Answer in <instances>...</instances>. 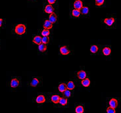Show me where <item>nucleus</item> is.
<instances>
[{"label": "nucleus", "instance_id": "obj_15", "mask_svg": "<svg viewBox=\"0 0 121 113\" xmlns=\"http://www.w3.org/2000/svg\"><path fill=\"white\" fill-rule=\"evenodd\" d=\"M51 99H52V101L54 104H58L59 101V99H60V96L59 95L55 94V95H52Z\"/></svg>", "mask_w": 121, "mask_h": 113}, {"label": "nucleus", "instance_id": "obj_8", "mask_svg": "<svg viewBox=\"0 0 121 113\" xmlns=\"http://www.w3.org/2000/svg\"><path fill=\"white\" fill-rule=\"evenodd\" d=\"M43 29H48V30H50L53 28V23L52 22H50L48 20H45L43 25Z\"/></svg>", "mask_w": 121, "mask_h": 113}, {"label": "nucleus", "instance_id": "obj_30", "mask_svg": "<svg viewBox=\"0 0 121 113\" xmlns=\"http://www.w3.org/2000/svg\"><path fill=\"white\" fill-rule=\"evenodd\" d=\"M57 0H48V2L49 4H51V5H53L54 4L55 2H56Z\"/></svg>", "mask_w": 121, "mask_h": 113}, {"label": "nucleus", "instance_id": "obj_31", "mask_svg": "<svg viewBox=\"0 0 121 113\" xmlns=\"http://www.w3.org/2000/svg\"><path fill=\"white\" fill-rule=\"evenodd\" d=\"M3 19H0V27H1V26L3 25Z\"/></svg>", "mask_w": 121, "mask_h": 113}, {"label": "nucleus", "instance_id": "obj_22", "mask_svg": "<svg viewBox=\"0 0 121 113\" xmlns=\"http://www.w3.org/2000/svg\"><path fill=\"white\" fill-rule=\"evenodd\" d=\"M84 111V108L82 105H78L75 108V112L76 113H83Z\"/></svg>", "mask_w": 121, "mask_h": 113}, {"label": "nucleus", "instance_id": "obj_4", "mask_svg": "<svg viewBox=\"0 0 121 113\" xmlns=\"http://www.w3.org/2000/svg\"><path fill=\"white\" fill-rule=\"evenodd\" d=\"M76 76H77V78H78V79L82 80L84 79V78H86V76H87V74L86 72V71H84V70H81L77 72V74H76Z\"/></svg>", "mask_w": 121, "mask_h": 113}, {"label": "nucleus", "instance_id": "obj_19", "mask_svg": "<svg viewBox=\"0 0 121 113\" xmlns=\"http://www.w3.org/2000/svg\"><path fill=\"white\" fill-rule=\"evenodd\" d=\"M67 89V85L65 83H60V84L59 85V86H58V90L60 93H63Z\"/></svg>", "mask_w": 121, "mask_h": 113}, {"label": "nucleus", "instance_id": "obj_18", "mask_svg": "<svg viewBox=\"0 0 121 113\" xmlns=\"http://www.w3.org/2000/svg\"><path fill=\"white\" fill-rule=\"evenodd\" d=\"M47 49H48V47L45 43H41L38 45V50L40 52H45V51H46Z\"/></svg>", "mask_w": 121, "mask_h": 113}, {"label": "nucleus", "instance_id": "obj_25", "mask_svg": "<svg viewBox=\"0 0 121 113\" xmlns=\"http://www.w3.org/2000/svg\"><path fill=\"white\" fill-rule=\"evenodd\" d=\"M80 11H81V13H82V15H88V13H89V8H88V7H82V9H80Z\"/></svg>", "mask_w": 121, "mask_h": 113}, {"label": "nucleus", "instance_id": "obj_6", "mask_svg": "<svg viewBox=\"0 0 121 113\" xmlns=\"http://www.w3.org/2000/svg\"><path fill=\"white\" fill-rule=\"evenodd\" d=\"M44 11L48 14H52L53 13H54V7L52 6L51 4H48L47 5H45L44 8Z\"/></svg>", "mask_w": 121, "mask_h": 113}, {"label": "nucleus", "instance_id": "obj_11", "mask_svg": "<svg viewBox=\"0 0 121 113\" xmlns=\"http://www.w3.org/2000/svg\"><path fill=\"white\" fill-rule=\"evenodd\" d=\"M45 96L43 95H38L36 97V102L37 103H38V104H42L43 103H45Z\"/></svg>", "mask_w": 121, "mask_h": 113}, {"label": "nucleus", "instance_id": "obj_1", "mask_svg": "<svg viewBox=\"0 0 121 113\" xmlns=\"http://www.w3.org/2000/svg\"><path fill=\"white\" fill-rule=\"evenodd\" d=\"M26 30V27L23 24L17 25L15 28V32L19 36L25 34Z\"/></svg>", "mask_w": 121, "mask_h": 113}, {"label": "nucleus", "instance_id": "obj_7", "mask_svg": "<svg viewBox=\"0 0 121 113\" xmlns=\"http://www.w3.org/2000/svg\"><path fill=\"white\" fill-rule=\"evenodd\" d=\"M109 104L110 107H112V108H117L118 107V102L117 101V99H116L115 98H112L109 101Z\"/></svg>", "mask_w": 121, "mask_h": 113}, {"label": "nucleus", "instance_id": "obj_10", "mask_svg": "<svg viewBox=\"0 0 121 113\" xmlns=\"http://www.w3.org/2000/svg\"><path fill=\"white\" fill-rule=\"evenodd\" d=\"M49 21L50 22H52L53 24L55 23L57 21V15L55 13H53L52 14H49Z\"/></svg>", "mask_w": 121, "mask_h": 113}, {"label": "nucleus", "instance_id": "obj_2", "mask_svg": "<svg viewBox=\"0 0 121 113\" xmlns=\"http://www.w3.org/2000/svg\"><path fill=\"white\" fill-rule=\"evenodd\" d=\"M115 18H113V17H109V18H106L104 19V23L107 26H111L114 23H115Z\"/></svg>", "mask_w": 121, "mask_h": 113}, {"label": "nucleus", "instance_id": "obj_23", "mask_svg": "<svg viewBox=\"0 0 121 113\" xmlns=\"http://www.w3.org/2000/svg\"><path fill=\"white\" fill-rule=\"evenodd\" d=\"M62 93H63V95L65 97H70L71 96V90H70L69 89H67Z\"/></svg>", "mask_w": 121, "mask_h": 113}, {"label": "nucleus", "instance_id": "obj_17", "mask_svg": "<svg viewBox=\"0 0 121 113\" xmlns=\"http://www.w3.org/2000/svg\"><path fill=\"white\" fill-rule=\"evenodd\" d=\"M72 15L74 17H76V18H78L80 16V14H81V11H80V10H79V9H74L72 11Z\"/></svg>", "mask_w": 121, "mask_h": 113}, {"label": "nucleus", "instance_id": "obj_3", "mask_svg": "<svg viewBox=\"0 0 121 113\" xmlns=\"http://www.w3.org/2000/svg\"><path fill=\"white\" fill-rule=\"evenodd\" d=\"M59 51H60V53L61 55H69L70 51L69 49L67 47V46H62V47H60V49H59Z\"/></svg>", "mask_w": 121, "mask_h": 113}, {"label": "nucleus", "instance_id": "obj_13", "mask_svg": "<svg viewBox=\"0 0 121 113\" xmlns=\"http://www.w3.org/2000/svg\"><path fill=\"white\" fill-rule=\"evenodd\" d=\"M102 53L105 56H109L111 53V49L109 47H105L102 49Z\"/></svg>", "mask_w": 121, "mask_h": 113}, {"label": "nucleus", "instance_id": "obj_24", "mask_svg": "<svg viewBox=\"0 0 121 113\" xmlns=\"http://www.w3.org/2000/svg\"><path fill=\"white\" fill-rule=\"evenodd\" d=\"M98 47L96 45H94V46H91L90 47V52L93 54H95L98 51Z\"/></svg>", "mask_w": 121, "mask_h": 113}, {"label": "nucleus", "instance_id": "obj_16", "mask_svg": "<svg viewBox=\"0 0 121 113\" xmlns=\"http://www.w3.org/2000/svg\"><path fill=\"white\" fill-rule=\"evenodd\" d=\"M59 103L61 105V106H67L68 105V99L67 97H60Z\"/></svg>", "mask_w": 121, "mask_h": 113}, {"label": "nucleus", "instance_id": "obj_9", "mask_svg": "<svg viewBox=\"0 0 121 113\" xmlns=\"http://www.w3.org/2000/svg\"><path fill=\"white\" fill-rule=\"evenodd\" d=\"M20 84V82L18 79L17 78H13L11 80V82H10V86L12 88H17Z\"/></svg>", "mask_w": 121, "mask_h": 113}, {"label": "nucleus", "instance_id": "obj_21", "mask_svg": "<svg viewBox=\"0 0 121 113\" xmlns=\"http://www.w3.org/2000/svg\"><path fill=\"white\" fill-rule=\"evenodd\" d=\"M67 88L70 89V90H73L75 88V84L73 81H69L67 84Z\"/></svg>", "mask_w": 121, "mask_h": 113}, {"label": "nucleus", "instance_id": "obj_14", "mask_svg": "<svg viewBox=\"0 0 121 113\" xmlns=\"http://www.w3.org/2000/svg\"><path fill=\"white\" fill-rule=\"evenodd\" d=\"M42 37L40 36H36L34 37L33 38V40H32V42L34 43H35V44H37V45H39L41 43H42Z\"/></svg>", "mask_w": 121, "mask_h": 113}, {"label": "nucleus", "instance_id": "obj_5", "mask_svg": "<svg viewBox=\"0 0 121 113\" xmlns=\"http://www.w3.org/2000/svg\"><path fill=\"white\" fill-rule=\"evenodd\" d=\"M73 7L74 9L80 10L83 7V2L81 0H75L74 2V4H73Z\"/></svg>", "mask_w": 121, "mask_h": 113}, {"label": "nucleus", "instance_id": "obj_29", "mask_svg": "<svg viewBox=\"0 0 121 113\" xmlns=\"http://www.w3.org/2000/svg\"><path fill=\"white\" fill-rule=\"evenodd\" d=\"M106 112L107 113H116V110H115V108H112V107L109 106V107L106 109Z\"/></svg>", "mask_w": 121, "mask_h": 113}, {"label": "nucleus", "instance_id": "obj_20", "mask_svg": "<svg viewBox=\"0 0 121 113\" xmlns=\"http://www.w3.org/2000/svg\"><path fill=\"white\" fill-rule=\"evenodd\" d=\"M39 83V80L38 79V78H34L32 79V82H30V86H32V87H34V88H36V86H38Z\"/></svg>", "mask_w": 121, "mask_h": 113}, {"label": "nucleus", "instance_id": "obj_28", "mask_svg": "<svg viewBox=\"0 0 121 113\" xmlns=\"http://www.w3.org/2000/svg\"><path fill=\"white\" fill-rule=\"evenodd\" d=\"M49 38L48 36H43L42 38V42L43 43H45V44H48L49 42Z\"/></svg>", "mask_w": 121, "mask_h": 113}, {"label": "nucleus", "instance_id": "obj_26", "mask_svg": "<svg viewBox=\"0 0 121 113\" xmlns=\"http://www.w3.org/2000/svg\"><path fill=\"white\" fill-rule=\"evenodd\" d=\"M41 34H42V36H49L50 35V31H49V30H48V29H43L42 31Z\"/></svg>", "mask_w": 121, "mask_h": 113}, {"label": "nucleus", "instance_id": "obj_27", "mask_svg": "<svg viewBox=\"0 0 121 113\" xmlns=\"http://www.w3.org/2000/svg\"><path fill=\"white\" fill-rule=\"evenodd\" d=\"M95 3L97 6H102L105 3V0H95Z\"/></svg>", "mask_w": 121, "mask_h": 113}, {"label": "nucleus", "instance_id": "obj_12", "mask_svg": "<svg viewBox=\"0 0 121 113\" xmlns=\"http://www.w3.org/2000/svg\"><path fill=\"white\" fill-rule=\"evenodd\" d=\"M81 84L84 87L86 88H88L89 86H90V80L88 78H86L82 80V82H81Z\"/></svg>", "mask_w": 121, "mask_h": 113}]
</instances>
